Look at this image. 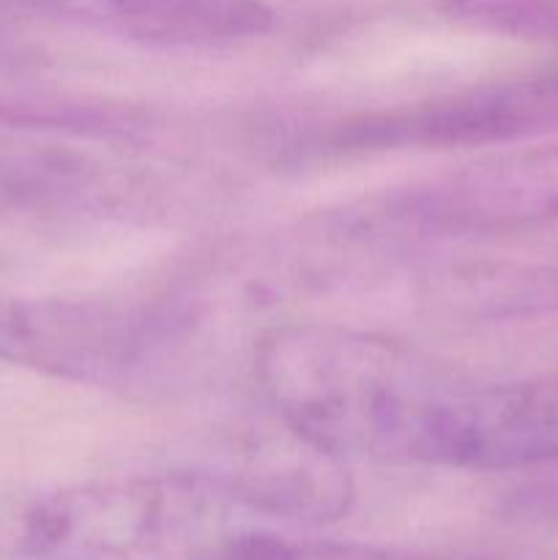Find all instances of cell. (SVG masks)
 Wrapping results in <instances>:
<instances>
[{
  "mask_svg": "<svg viewBox=\"0 0 558 560\" xmlns=\"http://www.w3.org/2000/svg\"><path fill=\"white\" fill-rule=\"evenodd\" d=\"M255 370L274 416L337 457L449 468L470 381L403 345L299 323L263 337Z\"/></svg>",
  "mask_w": 558,
  "mask_h": 560,
  "instance_id": "1",
  "label": "cell"
},
{
  "mask_svg": "<svg viewBox=\"0 0 558 560\" xmlns=\"http://www.w3.org/2000/svg\"><path fill=\"white\" fill-rule=\"evenodd\" d=\"M217 474H129L63 487L9 534L25 560H224L244 528Z\"/></svg>",
  "mask_w": 558,
  "mask_h": 560,
  "instance_id": "2",
  "label": "cell"
},
{
  "mask_svg": "<svg viewBox=\"0 0 558 560\" xmlns=\"http://www.w3.org/2000/svg\"><path fill=\"white\" fill-rule=\"evenodd\" d=\"M348 224L386 238L514 233L558 224V142L492 153L435 184L377 200Z\"/></svg>",
  "mask_w": 558,
  "mask_h": 560,
  "instance_id": "3",
  "label": "cell"
},
{
  "mask_svg": "<svg viewBox=\"0 0 558 560\" xmlns=\"http://www.w3.org/2000/svg\"><path fill=\"white\" fill-rule=\"evenodd\" d=\"M162 345V320L82 299H0V361L85 386H126Z\"/></svg>",
  "mask_w": 558,
  "mask_h": 560,
  "instance_id": "4",
  "label": "cell"
},
{
  "mask_svg": "<svg viewBox=\"0 0 558 560\" xmlns=\"http://www.w3.org/2000/svg\"><path fill=\"white\" fill-rule=\"evenodd\" d=\"M550 131H558V66L481 82L416 107L348 118L332 126L326 145L342 153L481 148Z\"/></svg>",
  "mask_w": 558,
  "mask_h": 560,
  "instance_id": "5",
  "label": "cell"
},
{
  "mask_svg": "<svg viewBox=\"0 0 558 560\" xmlns=\"http://www.w3.org/2000/svg\"><path fill=\"white\" fill-rule=\"evenodd\" d=\"M217 476L241 509L290 523H334L353 503L348 459L312 443L279 416L246 432Z\"/></svg>",
  "mask_w": 558,
  "mask_h": 560,
  "instance_id": "6",
  "label": "cell"
},
{
  "mask_svg": "<svg viewBox=\"0 0 558 560\" xmlns=\"http://www.w3.org/2000/svg\"><path fill=\"white\" fill-rule=\"evenodd\" d=\"M14 5L44 20L173 49L228 47L274 27L266 0H14Z\"/></svg>",
  "mask_w": 558,
  "mask_h": 560,
  "instance_id": "7",
  "label": "cell"
},
{
  "mask_svg": "<svg viewBox=\"0 0 558 560\" xmlns=\"http://www.w3.org/2000/svg\"><path fill=\"white\" fill-rule=\"evenodd\" d=\"M93 186V164L69 151H0V219L63 206Z\"/></svg>",
  "mask_w": 558,
  "mask_h": 560,
  "instance_id": "8",
  "label": "cell"
},
{
  "mask_svg": "<svg viewBox=\"0 0 558 560\" xmlns=\"http://www.w3.org/2000/svg\"><path fill=\"white\" fill-rule=\"evenodd\" d=\"M441 9L485 31L558 44V0H441Z\"/></svg>",
  "mask_w": 558,
  "mask_h": 560,
  "instance_id": "9",
  "label": "cell"
},
{
  "mask_svg": "<svg viewBox=\"0 0 558 560\" xmlns=\"http://www.w3.org/2000/svg\"><path fill=\"white\" fill-rule=\"evenodd\" d=\"M392 560H474V558H419V556H397V552H394Z\"/></svg>",
  "mask_w": 558,
  "mask_h": 560,
  "instance_id": "10",
  "label": "cell"
}]
</instances>
